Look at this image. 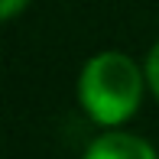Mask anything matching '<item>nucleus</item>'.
<instances>
[{
  "mask_svg": "<svg viewBox=\"0 0 159 159\" xmlns=\"http://www.w3.org/2000/svg\"><path fill=\"white\" fill-rule=\"evenodd\" d=\"M81 159H159V156L143 136L111 130V133H101L98 140H91Z\"/></svg>",
  "mask_w": 159,
  "mask_h": 159,
  "instance_id": "nucleus-2",
  "label": "nucleus"
},
{
  "mask_svg": "<svg viewBox=\"0 0 159 159\" xmlns=\"http://www.w3.org/2000/svg\"><path fill=\"white\" fill-rule=\"evenodd\" d=\"M146 71L124 52H98L84 62L78 75V101L94 124H124L140 107Z\"/></svg>",
  "mask_w": 159,
  "mask_h": 159,
  "instance_id": "nucleus-1",
  "label": "nucleus"
},
{
  "mask_svg": "<svg viewBox=\"0 0 159 159\" xmlns=\"http://www.w3.org/2000/svg\"><path fill=\"white\" fill-rule=\"evenodd\" d=\"M26 3H30V0H0V16H3V20H13Z\"/></svg>",
  "mask_w": 159,
  "mask_h": 159,
  "instance_id": "nucleus-4",
  "label": "nucleus"
},
{
  "mask_svg": "<svg viewBox=\"0 0 159 159\" xmlns=\"http://www.w3.org/2000/svg\"><path fill=\"white\" fill-rule=\"evenodd\" d=\"M143 71H146V84L153 88V94L159 98V42L153 49H149V55H146V65H143Z\"/></svg>",
  "mask_w": 159,
  "mask_h": 159,
  "instance_id": "nucleus-3",
  "label": "nucleus"
}]
</instances>
